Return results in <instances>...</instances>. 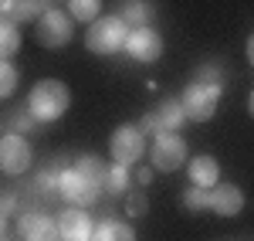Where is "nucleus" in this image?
Returning <instances> with one entry per match:
<instances>
[{
  "instance_id": "12",
  "label": "nucleus",
  "mask_w": 254,
  "mask_h": 241,
  "mask_svg": "<svg viewBox=\"0 0 254 241\" xmlns=\"http://www.w3.org/2000/svg\"><path fill=\"white\" fill-rule=\"evenodd\" d=\"M210 211L217 218H237L244 211V190L237 183H214L210 187Z\"/></svg>"
},
{
  "instance_id": "8",
  "label": "nucleus",
  "mask_w": 254,
  "mask_h": 241,
  "mask_svg": "<svg viewBox=\"0 0 254 241\" xmlns=\"http://www.w3.org/2000/svg\"><path fill=\"white\" fill-rule=\"evenodd\" d=\"M31 163H34V150H31V143L24 140L20 133L0 136V170H3V173L20 177V173L31 170Z\"/></svg>"
},
{
  "instance_id": "16",
  "label": "nucleus",
  "mask_w": 254,
  "mask_h": 241,
  "mask_svg": "<svg viewBox=\"0 0 254 241\" xmlns=\"http://www.w3.org/2000/svg\"><path fill=\"white\" fill-rule=\"evenodd\" d=\"M92 241H136V231H132L126 221L109 218V221H98V224H95Z\"/></svg>"
},
{
  "instance_id": "22",
  "label": "nucleus",
  "mask_w": 254,
  "mask_h": 241,
  "mask_svg": "<svg viewBox=\"0 0 254 241\" xmlns=\"http://www.w3.org/2000/svg\"><path fill=\"white\" fill-rule=\"evenodd\" d=\"M75 170H81L85 177H92V180H98V183H102V177H105V170H109V166H105V163L98 160V157L85 153V157H78V160H75Z\"/></svg>"
},
{
  "instance_id": "25",
  "label": "nucleus",
  "mask_w": 254,
  "mask_h": 241,
  "mask_svg": "<svg viewBox=\"0 0 254 241\" xmlns=\"http://www.w3.org/2000/svg\"><path fill=\"white\" fill-rule=\"evenodd\" d=\"M61 170H64V163H55V166H44L38 173V187L41 190H58V183H61Z\"/></svg>"
},
{
  "instance_id": "24",
  "label": "nucleus",
  "mask_w": 254,
  "mask_h": 241,
  "mask_svg": "<svg viewBox=\"0 0 254 241\" xmlns=\"http://www.w3.org/2000/svg\"><path fill=\"white\" fill-rule=\"evenodd\" d=\"M146 211H149L146 194H142V190H126V214H129V218H142Z\"/></svg>"
},
{
  "instance_id": "26",
  "label": "nucleus",
  "mask_w": 254,
  "mask_h": 241,
  "mask_svg": "<svg viewBox=\"0 0 254 241\" xmlns=\"http://www.w3.org/2000/svg\"><path fill=\"white\" fill-rule=\"evenodd\" d=\"M193 81H200V85H224V75H220L217 65H200Z\"/></svg>"
},
{
  "instance_id": "7",
  "label": "nucleus",
  "mask_w": 254,
  "mask_h": 241,
  "mask_svg": "<svg viewBox=\"0 0 254 241\" xmlns=\"http://www.w3.org/2000/svg\"><path fill=\"white\" fill-rule=\"evenodd\" d=\"M58 194H61V197H64L68 204H75V207H88V204H95V201H98V194H102V183L92 180V177H85L81 170H75V166H64V170H61Z\"/></svg>"
},
{
  "instance_id": "9",
  "label": "nucleus",
  "mask_w": 254,
  "mask_h": 241,
  "mask_svg": "<svg viewBox=\"0 0 254 241\" xmlns=\"http://www.w3.org/2000/svg\"><path fill=\"white\" fill-rule=\"evenodd\" d=\"M126 51H129L132 61L153 65L163 55V38H159L156 27H132L129 31V41H126Z\"/></svg>"
},
{
  "instance_id": "31",
  "label": "nucleus",
  "mask_w": 254,
  "mask_h": 241,
  "mask_svg": "<svg viewBox=\"0 0 254 241\" xmlns=\"http://www.w3.org/2000/svg\"><path fill=\"white\" fill-rule=\"evenodd\" d=\"M248 61H251V65H254V34H251V38H248Z\"/></svg>"
},
{
  "instance_id": "27",
  "label": "nucleus",
  "mask_w": 254,
  "mask_h": 241,
  "mask_svg": "<svg viewBox=\"0 0 254 241\" xmlns=\"http://www.w3.org/2000/svg\"><path fill=\"white\" fill-rule=\"evenodd\" d=\"M139 129H142V136H146V133H149V136H159L163 129H159L156 112H146V116H142V122H139Z\"/></svg>"
},
{
  "instance_id": "18",
  "label": "nucleus",
  "mask_w": 254,
  "mask_h": 241,
  "mask_svg": "<svg viewBox=\"0 0 254 241\" xmlns=\"http://www.w3.org/2000/svg\"><path fill=\"white\" fill-rule=\"evenodd\" d=\"M20 51V31L14 20L0 17V61H10Z\"/></svg>"
},
{
  "instance_id": "1",
  "label": "nucleus",
  "mask_w": 254,
  "mask_h": 241,
  "mask_svg": "<svg viewBox=\"0 0 254 241\" xmlns=\"http://www.w3.org/2000/svg\"><path fill=\"white\" fill-rule=\"evenodd\" d=\"M71 105V88L58 79H41L34 81V88L27 92V112L38 122H55L68 112Z\"/></svg>"
},
{
  "instance_id": "23",
  "label": "nucleus",
  "mask_w": 254,
  "mask_h": 241,
  "mask_svg": "<svg viewBox=\"0 0 254 241\" xmlns=\"http://www.w3.org/2000/svg\"><path fill=\"white\" fill-rule=\"evenodd\" d=\"M17 88V68L10 61H0V99H10Z\"/></svg>"
},
{
  "instance_id": "17",
  "label": "nucleus",
  "mask_w": 254,
  "mask_h": 241,
  "mask_svg": "<svg viewBox=\"0 0 254 241\" xmlns=\"http://www.w3.org/2000/svg\"><path fill=\"white\" fill-rule=\"evenodd\" d=\"M119 17L129 24V31H132V27H149V17H153V3H149V0H126Z\"/></svg>"
},
{
  "instance_id": "14",
  "label": "nucleus",
  "mask_w": 254,
  "mask_h": 241,
  "mask_svg": "<svg viewBox=\"0 0 254 241\" xmlns=\"http://www.w3.org/2000/svg\"><path fill=\"white\" fill-rule=\"evenodd\" d=\"M44 10H48V3H44V0H7L3 17L14 20V24H27V20H38Z\"/></svg>"
},
{
  "instance_id": "34",
  "label": "nucleus",
  "mask_w": 254,
  "mask_h": 241,
  "mask_svg": "<svg viewBox=\"0 0 254 241\" xmlns=\"http://www.w3.org/2000/svg\"><path fill=\"white\" fill-rule=\"evenodd\" d=\"M3 7H7V0H0V17H3Z\"/></svg>"
},
{
  "instance_id": "13",
  "label": "nucleus",
  "mask_w": 254,
  "mask_h": 241,
  "mask_svg": "<svg viewBox=\"0 0 254 241\" xmlns=\"http://www.w3.org/2000/svg\"><path fill=\"white\" fill-rule=\"evenodd\" d=\"M187 177H190V183H193V187L210 190L214 183H220V163H217L210 153L190 157V160H187Z\"/></svg>"
},
{
  "instance_id": "20",
  "label": "nucleus",
  "mask_w": 254,
  "mask_h": 241,
  "mask_svg": "<svg viewBox=\"0 0 254 241\" xmlns=\"http://www.w3.org/2000/svg\"><path fill=\"white\" fill-rule=\"evenodd\" d=\"M102 14V0H68V17L78 24H92Z\"/></svg>"
},
{
  "instance_id": "19",
  "label": "nucleus",
  "mask_w": 254,
  "mask_h": 241,
  "mask_svg": "<svg viewBox=\"0 0 254 241\" xmlns=\"http://www.w3.org/2000/svg\"><path fill=\"white\" fill-rule=\"evenodd\" d=\"M102 190L112 194V197H122V194L129 190V166L112 163V166L105 170V177H102Z\"/></svg>"
},
{
  "instance_id": "5",
  "label": "nucleus",
  "mask_w": 254,
  "mask_h": 241,
  "mask_svg": "<svg viewBox=\"0 0 254 241\" xmlns=\"http://www.w3.org/2000/svg\"><path fill=\"white\" fill-rule=\"evenodd\" d=\"M71 31H75V20L68 17L64 10H55V7H48V10L34 20L38 44H41V48H51V51L64 48V44L71 41Z\"/></svg>"
},
{
  "instance_id": "21",
  "label": "nucleus",
  "mask_w": 254,
  "mask_h": 241,
  "mask_svg": "<svg viewBox=\"0 0 254 241\" xmlns=\"http://www.w3.org/2000/svg\"><path fill=\"white\" fill-rule=\"evenodd\" d=\"M180 201H183L187 211H193V214H196V211H207V207H210V190H203V187H193V183H190V187L183 190Z\"/></svg>"
},
{
  "instance_id": "10",
  "label": "nucleus",
  "mask_w": 254,
  "mask_h": 241,
  "mask_svg": "<svg viewBox=\"0 0 254 241\" xmlns=\"http://www.w3.org/2000/svg\"><path fill=\"white\" fill-rule=\"evenodd\" d=\"M55 221H58L61 241H92L95 221L88 218V211H85V207H68V211H61Z\"/></svg>"
},
{
  "instance_id": "3",
  "label": "nucleus",
  "mask_w": 254,
  "mask_h": 241,
  "mask_svg": "<svg viewBox=\"0 0 254 241\" xmlns=\"http://www.w3.org/2000/svg\"><path fill=\"white\" fill-rule=\"evenodd\" d=\"M146 153L153 160V170H159V173H173V170H180L183 163L190 160V146H187V140L180 133H159V136H153Z\"/></svg>"
},
{
  "instance_id": "33",
  "label": "nucleus",
  "mask_w": 254,
  "mask_h": 241,
  "mask_svg": "<svg viewBox=\"0 0 254 241\" xmlns=\"http://www.w3.org/2000/svg\"><path fill=\"white\" fill-rule=\"evenodd\" d=\"M248 112L254 116V92H251V99H248Z\"/></svg>"
},
{
  "instance_id": "28",
  "label": "nucleus",
  "mask_w": 254,
  "mask_h": 241,
  "mask_svg": "<svg viewBox=\"0 0 254 241\" xmlns=\"http://www.w3.org/2000/svg\"><path fill=\"white\" fill-rule=\"evenodd\" d=\"M14 211H17V194H3V197H0V214L7 218V214H14Z\"/></svg>"
},
{
  "instance_id": "11",
  "label": "nucleus",
  "mask_w": 254,
  "mask_h": 241,
  "mask_svg": "<svg viewBox=\"0 0 254 241\" xmlns=\"http://www.w3.org/2000/svg\"><path fill=\"white\" fill-rule=\"evenodd\" d=\"M17 231H20V241H61L58 221L48 218V214H41V211H27V214H20Z\"/></svg>"
},
{
  "instance_id": "6",
  "label": "nucleus",
  "mask_w": 254,
  "mask_h": 241,
  "mask_svg": "<svg viewBox=\"0 0 254 241\" xmlns=\"http://www.w3.org/2000/svg\"><path fill=\"white\" fill-rule=\"evenodd\" d=\"M146 136L139 126H119L109 140V153H112V163L119 166H136L142 157H146Z\"/></svg>"
},
{
  "instance_id": "29",
  "label": "nucleus",
  "mask_w": 254,
  "mask_h": 241,
  "mask_svg": "<svg viewBox=\"0 0 254 241\" xmlns=\"http://www.w3.org/2000/svg\"><path fill=\"white\" fill-rule=\"evenodd\" d=\"M34 116H31V112H27V116H14V133H24V129H31V126H34Z\"/></svg>"
},
{
  "instance_id": "30",
  "label": "nucleus",
  "mask_w": 254,
  "mask_h": 241,
  "mask_svg": "<svg viewBox=\"0 0 254 241\" xmlns=\"http://www.w3.org/2000/svg\"><path fill=\"white\" fill-rule=\"evenodd\" d=\"M136 180L139 183H149V180H153V166H142V170L136 173Z\"/></svg>"
},
{
  "instance_id": "4",
  "label": "nucleus",
  "mask_w": 254,
  "mask_h": 241,
  "mask_svg": "<svg viewBox=\"0 0 254 241\" xmlns=\"http://www.w3.org/2000/svg\"><path fill=\"white\" fill-rule=\"evenodd\" d=\"M180 105H183V112H187L190 122L214 119L217 105H220V85H200V81H190V85L183 88Z\"/></svg>"
},
{
  "instance_id": "2",
  "label": "nucleus",
  "mask_w": 254,
  "mask_h": 241,
  "mask_svg": "<svg viewBox=\"0 0 254 241\" xmlns=\"http://www.w3.org/2000/svg\"><path fill=\"white\" fill-rule=\"evenodd\" d=\"M126 41H129V24L119 17H98L88 24V31H85V48L92 51V55H116L126 48Z\"/></svg>"
},
{
  "instance_id": "15",
  "label": "nucleus",
  "mask_w": 254,
  "mask_h": 241,
  "mask_svg": "<svg viewBox=\"0 0 254 241\" xmlns=\"http://www.w3.org/2000/svg\"><path fill=\"white\" fill-rule=\"evenodd\" d=\"M156 119H159V129L163 133H180V126L187 122V112H183L180 99H163L156 105Z\"/></svg>"
},
{
  "instance_id": "32",
  "label": "nucleus",
  "mask_w": 254,
  "mask_h": 241,
  "mask_svg": "<svg viewBox=\"0 0 254 241\" xmlns=\"http://www.w3.org/2000/svg\"><path fill=\"white\" fill-rule=\"evenodd\" d=\"M3 235H7V218L0 214V241H3Z\"/></svg>"
}]
</instances>
